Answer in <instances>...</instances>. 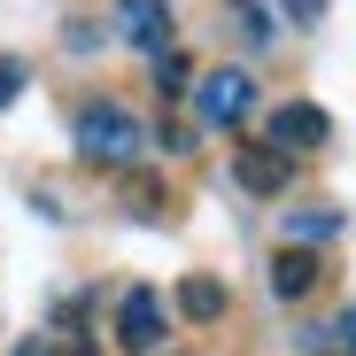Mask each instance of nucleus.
Wrapping results in <instances>:
<instances>
[{"instance_id":"nucleus-14","label":"nucleus","mask_w":356,"mask_h":356,"mask_svg":"<svg viewBox=\"0 0 356 356\" xmlns=\"http://www.w3.org/2000/svg\"><path fill=\"white\" fill-rule=\"evenodd\" d=\"M279 16H286V24H318L325 0H279Z\"/></svg>"},{"instance_id":"nucleus-2","label":"nucleus","mask_w":356,"mask_h":356,"mask_svg":"<svg viewBox=\"0 0 356 356\" xmlns=\"http://www.w3.org/2000/svg\"><path fill=\"white\" fill-rule=\"evenodd\" d=\"M194 108H202V124H241V116L256 108V78L248 70H209L194 86Z\"/></svg>"},{"instance_id":"nucleus-1","label":"nucleus","mask_w":356,"mask_h":356,"mask_svg":"<svg viewBox=\"0 0 356 356\" xmlns=\"http://www.w3.org/2000/svg\"><path fill=\"white\" fill-rule=\"evenodd\" d=\"M70 140H78V155L101 163V170H132L140 147H147L140 116H132V108H116V101H86V108H78V124H70Z\"/></svg>"},{"instance_id":"nucleus-18","label":"nucleus","mask_w":356,"mask_h":356,"mask_svg":"<svg viewBox=\"0 0 356 356\" xmlns=\"http://www.w3.org/2000/svg\"><path fill=\"white\" fill-rule=\"evenodd\" d=\"M16 356H54V348H47V341L31 333V341H16Z\"/></svg>"},{"instance_id":"nucleus-9","label":"nucleus","mask_w":356,"mask_h":356,"mask_svg":"<svg viewBox=\"0 0 356 356\" xmlns=\"http://www.w3.org/2000/svg\"><path fill=\"white\" fill-rule=\"evenodd\" d=\"M341 225H348L341 209H286V248H294V241H310V248H318V241H333Z\"/></svg>"},{"instance_id":"nucleus-7","label":"nucleus","mask_w":356,"mask_h":356,"mask_svg":"<svg viewBox=\"0 0 356 356\" xmlns=\"http://www.w3.org/2000/svg\"><path fill=\"white\" fill-rule=\"evenodd\" d=\"M318 279H325L318 248H279V256H271V294H279V302H302Z\"/></svg>"},{"instance_id":"nucleus-15","label":"nucleus","mask_w":356,"mask_h":356,"mask_svg":"<svg viewBox=\"0 0 356 356\" xmlns=\"http://www.w3.org/2000/svg\"><path fill=\"white\" fill-rule=\"evenodd\" d=\"M155 140H163L170 155H194V132H186V124H170V116H163V132H155Z\"/></svg>"},{"instance_id":"nucleus-16","label":"nucleus","mask_w":356,"mask_h":356,"mask_svg":"<svg viewBox=\"0 0 356 356\" xmlns=\"http://www.w3.org/2000/svg\"><path fill=\"white\" fill-rule=\"evenodd\" d=\"M63 39H70V47H78V54H93V47H101V31H93V24H86V16H78V24H70V31H63Z\"/></svg>"},{"instance_id":"nucleus-5","label":"nucleus","mask_w":356,"mask_h":356,"mask_svg":"<svg viewBox=\"0 0 356 356\" xmlns=\"http://www.w3.org/2000/svg\"><path fill=\"white\" fill-rule=\"evenodd\" d=\"M232 178H241L248 194H264V202H271V194H286L294 163H286V155H279L271 140H248V147H232Z\"/></svg>"},{"instance_id":"nucleus-8","label":"nucleus","mask_w":356,"mask_h":356,"mask_svg":"<svg viewBox=\"0 0 356 356\" xmlns=\"http://www.w3.org/2000/svg\"><path fill=\"white\" fill-rule=\"evenodd\" d=\"M178 318H194V325H217V318H225V279H209V271L178 279Z\"/></svg>"},{"instance_id":"nucleus-3","label":"nucleus","mask_w":356,"mask_h":356,"mask_svg":"<svg viewBox=\"0 0 356 356\" xmlns=\"http://www.w3.org/2000/svg\"><path fill=\"white\" fill-rule=\"evenodd\" d=\"M333 140V116L318 108V101H286L279 116H271V147L294 163V155H310V147H325Z\"/></svg>"},{"instance_id":"nucleus-11","label":"nucleus","mask_w":356,"mask_h":356,"mask_svg":"<svg viewBox=\"0 0 356 356\" xmlns=\"http://www.w3.org/2000/svg\"><path fill=\"white\" fill-rule=\"evenodd\" d=\"M232 24H241V39H248V47H271V16L256 8V0H232Z\"/></svg>"},{"instance_id":"nucleus-19","label":"nucleus","mask_w":356,"mask_h":356,"mask_svg":"<svg viewBox=\"0 0 356 356\" xmlns=\"http://www.w3.org/2000/svg\"><path fill=\"white\" fill-rule=\"evenodd\" d=\"M70 356H93V348H86V341H78V348H70Z\"/></svg>"},{"instance_id":"nucleus-6","label":"nucleus","mask_w":356,"mask_h":356,"mask_svg":"<svg viewBox=\"0 0 356 356\" xmlns=\"http://www.w3.org/2000/svg\"><path fill=\"white\" fill-rule=\"evenodd\" d=\"M116 31L147 54H163L170 47V0H116Z\"/></svg>"},{"instance_id":"nucleus-17","label":"nucleus","mask_w":356,"mask_h":356,"mask_svg":"<svg viewBox=\"0 0 356 356\" xmlns=\"http://www.w3.org/2000/svg\"><path fill=\"white\" fill-rule=\"evenodd\" d=\"M333 333H341V356H356V310H341V318H333Z\"/></svg>"},{"instance_id":"nucleus-20","label":"nucleus","mask_w":356,"mask_h":356,"mask_svg":"<svg viewBox=\"0 0 356 356\" xmlns=\"http://www.w3.org/2000/svg\"><path fill=\"white\" fill-rule=\"evenodd\" d=\"M318 356H333V348H318Z\"/></svg>"},{"instance_id":"nucleus-12","label":"nucleus","mask_w":356,"mask_h":356,"mask_svg":"<svg viewBox=\"0 0 356 356\" xmlns=\"http://www.w3.org/2000/svg\"><path fill=\"white\" fill-rule=\"evenodd\" d=\"M31 86V70H24V54H0V108H8L16 93Z\"/></svg>"},{"instance_id":"nucleus-4","label":"nucleus","mask_w":356,"mask_h":356,"mask_svg":"<svg viewBox=\"0 0 356 356\" xmlns=\"http://www.w3.org/2000/svg\"><path fill=\"white\" fill-rule=\"evenodd\" d=\"M116 341H124L132 356H155L163 348V294L155 286H132L124 310H116Z\"/></svg>"},{"instance_id":"nucleus-13","label":"nucleus","mask_w":356,"mask_h":356,"mask_svg":"<svg viewBox=\"0 0 356 356\" xmlns=\"http://www.w3.org/2000/svg\"><path fill=\"white\" fill-rule=\"evenodd\" d=\"M132 209H140V217H163V194H155V178H132Z\"/></svg>"},{"instance_id":"nucleus-10","label":"nucleus","mask_w":356,"mask_h":356,"mask_svg":"<svg viewBox=\"0 0 356 356\" xmlns=\"http://www.w3.org/2000/svg\"><path fill=\"white\" fill-rule=\"evenodd\" d=\"M155 93H163V101L194 93V63H186V47H163V54H155Z\"/></svg>"}]
</instances>
